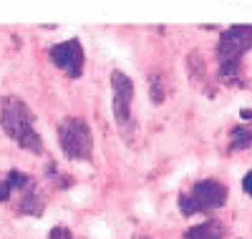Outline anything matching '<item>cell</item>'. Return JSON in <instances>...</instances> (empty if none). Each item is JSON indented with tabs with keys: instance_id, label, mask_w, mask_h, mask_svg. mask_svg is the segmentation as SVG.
<instances>
[{
	"instance_id": "obj_8",
	"label": "cell",
	"mask_w": 252,
	"mask_h": 239,
	"mask_svg": "<svg viewBox=\"0 0 252 239\" xmlns=\"http://www.w3.org/2000/svg\"><path fill=\"white\" fill-rule=\"evenodd\" d=\"M227 237V227L220 219H207L199 222L194 227H189L184 232V239H224Z\"/></svg>"
},
{
	"instance_id": "obj_12",
	"label": "cell",
	"mask_w": 252,
	"mask_h": 239,
	"mask_svg": "<svg viewBox=\"0 0 252 239\" xmlns=\"http://www.w3.org/2000/svg\"><path fill=\"white\" fill-rule=\"evenodd\" d=\"M242 189H245L247 197H252V171H247L245 177H242Z\"/></svg>"
},
{
	"instance_id": "obj_9",
	"label": "cell",
	"mask_w": 252,
	"mask_h": 239,
	"mask_svg": "<svg viewBox=\"0 0 252 239\" xmlns=\"http://www.w3.org/2000/svg\"><path fill=\"white\" fill-rule=\"evenodd\" d=\"M252 146V128L247 126H235L232 128V151H242Z\"/></svg>"
},
{
	"instance_id": "obj_5",
	"label": "cell",
	"mask_w": 252,
	"mask_h": 239,
	"mask_svg": "<svg viewBox=\"0 0 252 239\" xmlns=\"http://www.w3.org/2000/svg\"><path fill=\"white\" fill-rule=\"evenodd\" d=\"M58 144L61 151L71 161H89L94 154V134L91 126L78 119V116H66L58 123Z\"/></svg>"
},
{
	"instance_id": "obj_2",
	"label": "cell",
	"mask_w": 252,
	"mask_h": 239,
	"mask_svg": "<svg viewBox=\"0 0 252 239\" xmlns=\"http://www.w3.org/2000/svg\"><path fill=\"white\" fill-rule=\"evenodd\" d=\"M252 51V23H237L222 30L217 40V76L227 86H242V56Z\"/></svg>"
},
{
	"instance_id": "obj_10",
	"label": "cell",
	"mask_w": 252,
	"mask_h": 239,
	"mask_svg": "<svg viewBox=\"0 0 252 239\" xmlns=\"http://www.w3.org/2000/svg\"><path fill=\"white\" fill-rule=\"evenodd\" d=\"M149 81H152V101H154V103H161V101H164V96H166V91L161 89V83H159V81H161V76H157V73H154V76H149Z\"/></svg>"
},
{
	"instance_id": "obj_6",
	"label": "cell",
	"mask_w": 252,
	"mask_h": 239,
	"mask_svg": "<svg viewBox=\"0 0 252 239\" xmlns=\"http://www.w3.org/2000/svg\"><path fill=\"white\" fill-rule=\"evenodd\" d=\"M111 91H114V121L119 126V131L126 136V131L131 128V108H134V81L121 73L114 71L111 73Z\"/></svg>"
},
{
	"instance_id": "obj_7",
	"label": "cell",
	"mask_w": 252,
	"mask_h": 239,
	"mask_svg": "<svg viewBox=\"0 0 252 239\" xmlns=\"http://www.w3.org/2000/svg\"><path fill=\"white\" fill-rule=\"evenodd\" d=\"M48 58H51L53 66L58 71H63L68 78H81L86 56H83V46H81L78 38H68V40H61L56 46H51Z\"/></svg>"
},
{
	"instance_id": "obj_1",
	"label": "cell",
	"mask_w": 252,
	"mask_h": 239,
	"mask_svg": "<svg viewBox=\"0 0 252 239\" xmlns=\"http://www.w3.org/2000/svg\"><path fill=\"white\" fill-rule=\"evenodd\" d=\"M0 128L5 131L10 141H15L28 154H35V156L46 154L43 139L35 131V116L23 98L8 96L3 101V106H0Z\"/></svg>"
},
{
	"instance_id": "obj_4",
	"label": "cell",
	"mask_w": 252,
	"mask_h": 239,
	"mask_svg": "<svg viewBox=\"0 0 252 239\" xmlns=\"http://www.w3.org/2000/svg\"><path fill=\"white\" fill-rule=\"evenodd\" d=\"M227 199H229V189L222 181H217V179H199L187 191H182L179 211H182V216L207 214V211H215V209L224 207Z\"/></svg>"
},
{
	"instance_id": "obj_11",
	"label": "cell",
	"mask_w": 252,
	"mask_h": 239,
	"mask_svg": "<svg viewBox=\"0 0 252 239\" xmlns=\"http://www.w3.org/2000/svg\"><path fill=\"white\" fill-rule=\"evenodd\" d=\"M48 239H73V234H71V229H66V227H53L51 234H48Z\"/></svg>"
},
{
	"instance_id": "obj_3",
	"label": "cell",
	"mask_w": 252,
	"mask_h": 239,
	"mask_svg": "<svg viewBox=\"0 0 252 239\" xmlns=\"http://www.w3.org/2000/svg\"><path fill=\"white\" fill-rule=\"evenodd\" d=\"M0 204H10L18 214L26 216H40L46 209V197L31 174L13 169L0 177Z\"/></svg>"
}]
</instances>
